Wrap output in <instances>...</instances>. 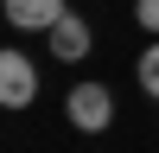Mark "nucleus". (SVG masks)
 Here are the masks:
<instances>
[{"label": "nucleus", "mask_w": 159, "mask_h": 153, "mask_svg": "<svg viewBox=\"0 0 159 153\" xmlns=\"http://www.w3.org/2000/svg\"><path fill=\"white\" fill-rule=\"evenodd\" d=\"M64 115H70V128H83V134H102V128L115 121V96H108V83H76L70 102H64Z\"/></svg>", "instance_id": "1"}, {"label": "nucleus", "mask_w": 159, "mask_h": 153, "mask_svg": "<svg viewBox=\"0 0 159 153\" xmlns=\"http://www.w3.org/2000/svg\"><path fill=\"white\" fill-rule=\"evenodd\" d=\"M38 96V64L25 51H0V102L7 109H25Z\"/></svg>", "instance_id": "2"}, {"label": "nucleus", "mask_w": 159, "mask_h": 153, "mask_svg": "<svg viewBox=\"0 0 159 153\" xmlns=\"http://www.w3.org/2000/svg\"><path fill=\"white\" fill-rule=\"evenodd\" d=\"M45 45H51V58L83 64V58H89V45H96V32H89V19H83V13H64V19L45 32Z\"/></svg>", "instance_id": "3"}, {"label": "nucleus", "mask_w": 159, "mask_h": 153, "mask_svg": "<svg viewBox=\"0 0 159 153\" xmlns=\"http://www.w3.org/2000/svg\"><path fill=\"white\" fill-rule=\"evenodd\" d=\"M64 13H70L64 0H7V26H19V32H51Z\"/></svg>", "instance_id": "4"}, {"label": "nucleus", "mask_w": 159, "mask_h": 153, "mask_svg": "<svg viewBox=\"0 0 159 153\" xmlns=\"http://www.w3.org/2000/svg\"><path fill=\"white\" fill-rule=\"evenodd\" d=\"M134 76H140V89H147V96H159V45H147V51H140Z\"/></svg>", "instance_id": "5"}, {"label": "nucleus", "mask_w": 159, "mask_h": 153, "mask_svg": "<svg viewBox=\"0 0 159 153\" xmlns=\"http://www.w3.org/2000/svg\"><path fill=\"white\" fill-rule=\"evenodd\" d=\"M134 19L147 26V32H159V0H134Z\"/></svg>", "instance_id": "6"}]
</instances>
